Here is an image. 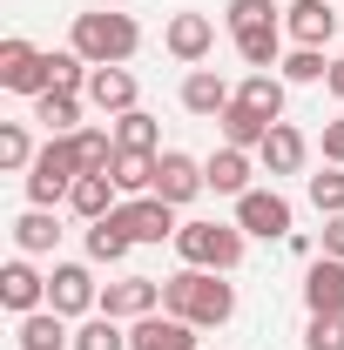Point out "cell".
<instances>
[{
	"label": "cell",
	"instance_id": "cell-1",
	"mask_svg": "<svg viewBox=\"0 0 344 350\" xmlns=\"http://www.w3.org/2000/svg\"><path fill=\"white\" fill-rule=\"evenodd\" d=\"M162 310L196 323V330H223L236 317V283H223L216 269H175L162 283Z\"/></svg>",
	"mask_w": 344,
	"mask_h": 350
},
{
	"label": "cell",
	"instance_id": "cell-2",
	"mask_svg": "<svg viewBox=\"0 0 344 350\" xmlns=\"http://www.w3.org/2000/svg\"><path fill=\"white\" fill-rule=\"evenodd\" d=\"M68 47L82 54L88 68H129L135 47H142V27H135V14H75V34H68Z\"/></svg>",
	"mask_w": 344,
	"mask_h": 350
},
{
	"label": "cell",
	"instance_id": "cell-3",
	"mask_svg": "<svg viewBox=\"0 0 344 350\" xmlns=\"http://www.w3.org/2000/svg\"><path fill=\"white\" fill-rule=\"evenodd\" d=\"M250 250V236L236 229V222H182L175 229V256L182 269H216V276H230L236 262Z\"/></svg>",
	"mask_w": 344,
	"mask_h": 350
},
{
	"label": "cell",
	"instance_id": "cell-4",
	"mask_svg": "<svg viewBox=\"0 0 344 350\" xmlns=\"http://www.w3.org/2000/svg\"><path fill=\"white\" fill-rule=\"evenodd\" d=\"M47 310H61L68 323H75V317H95V310H101L95 269H88V262H54V269H47Z\"/></svg>",
	"mask_w": 344,
	"mask_h": 350
},
{
	"label": "cell",
	"instance_id": "cell-5",
	"mask_svg": "<svg viewBox=\"0 0 344 350\" xmlns=\"http://www.w3.org/2000/svg\"><path fill=\"white\" fill-rule=\"evenodd\" d=\"M0 88H7V94H27V101H34V94H47V54L34 41H21V34H7V41H0Z\"/></svg>",
	"mask_w": 344,
	"mask_h": 350
},
{
	"label": "cell",
	"instance_id": "cell-6",
	"mask_svg": "<svg viewBox=\"0 0 344 350\" xmlns=\"http://www.w3.org/2000/svg\"><path fill=\"white\" fill-rule=\"evenodd\" d=\"M156 310H162V276H115V283H101V317H115V323H142Z\"/></svg>",
	"mask_w": 344,
	"mask_h": 350
},
{
	"label": "cell",
	"instance_id": "cell-7",
	"mask_svg": "<svg viewBox=\"0 0 344 350\" xmlns=\"http://www.w3.org/2000/svg\"><path fill=\"white\" fill-rule=\"evenodd\" d=\"M115 222L129 229V243H175V202H162V196H122V209H115Z\"/></svg>",
	"mask_w": 344,
	"mask_h": 350
},
{
	"label": "cell",
	"instance_id": "cell-8",
	"mask_svg": "<svg viewBox=\"0 0 344 350\" xmlns=\"http://www.w3.org/2000/svg\"><path fill=\"white\" fill-rule=\"evenodd\" d=\"M162 47H169L182 68H203L216 54V21L196 14V7H182V14H169V27H162Z\"/></svg>",
	"mask_w": 344,
	"mask_h": 350
},
{
	"label": "cell",
	"instance_id": "cell-9",
	"mask_svg": "<svg viewBox=\"0 0 344 350\" xmlns=\"http://www.w3.org/2000/svg\"><path fill=\"white\" fill-rule=\"evenodd\" d=\"M203 189H210V175H203L196 155H182V148H162V155H156V196H162V202L189 209Z\"/></svg>",
	"mask_w": 344,
	"mask_h": 350
},
{
	"label": "cell",
	"instance_id": "cell-10",
	"mask_svg": "<svg viewBox=\"0 0 344 350\" xmlns=\"http://www.w3.org/2000/svg\"><path fill=\"white\" fill-rule=\"evenodd\" d=\"M236 229L263 236V243H284L291 236V202L277 189H250V196H236Z\"/></svg>",
	"mask_w": 344,
	"mask_h": 350
},
{
	"label": "cell",
	"instance_id": "cell-11",
	"mask_svg": "<svg viewBox=\"0 0 344 350\" xmlns=\"http://www.w3.org/2000/svg\"><path fill=\"white\" fill-rule=\"evenodd\" d=\"M304 162H310V135L291 129V122H277V129L263 135V148H257V169L277 182V175H304Z\"/></svg>",
	"mask_w": 344,
	"mask_h": 350
},
{
	"label": "cell",
	"instance_id": "cell-12",
	"mask_svg": "<svg viewBox=\"0 0 344 350\" xmlns=\"http://www.w3.org/2000/svg\"><path fill=\"white\" fill-rule=\"evenodd\" d=\"M0 304L14 310V317H34V310H47V276L34 269V256H14L7 269H0Z\"/></svg>",
	"mask_w": 344,
	"mask_h": 350
},
{
	"label": "cell",
	"instance_id": "cell-13",
	"mask_svg": "<svg viewBox=\"0 0 344 350\" xmlns=\"http://www.w3.org/2000/svg\"><path fill=\"white\" fill-rule=\"evenodd\" d=\"M129 350H203V337H196V323H182V317H169V310H156V317L129 323Z\"/></svg>",
	"mask_w": 344,
	"mask_h": 350
},
{
	"label": "cell",
	"instance_id": "cell-14",
	"mask_svg": "<svg viewBox=\"0 0 344 350\" xmlns=\"http://www.w3.org/2000/svg\"><path fill=\"white\" fill-rule=\"evenodd\" d=\"M284 34H291V47H331V34H338L331 0H291L284 7Z\"/></svg>",
	"mask_w": 344,
	"mask_h": 350
},
{
	"label": "cell",
	"instance_id": "cell-15",
	"mask_svg": "<svg viewBox=\"0 0 344 350\" xmlns=\"http://www.w3.org/2000/svg\"><path fill=\"white\" fill-rule=\"evenodd\" d=\"M304 310L310 317H344V262L338 256H317L304 269Z\"/></svg>",
	"mask_w": 344,
	"mask_h": 350
},
{
	"label": "cell",
	"instance_id": "cell-16",
	"mask_svg": "<svg viewBox=\"0 0 344 350\" xmlns=\"http://www.w3.org/2000/svg\"><path fill=\"white\" fill-rule=\"evenodd\" d=\"M203 175H210V189H216V196H230V202H236V196H250V189H257V182H250V175H257V155L223 142L210 162H203Z\"/></svg>",
	"mask_w": 344,
	"mask_h": 350
},
{
	"label": "cell",
	"instance_id": "cell-17",
	"mask_svg": "<svg viewBox=\"0 0 344 350\" xmlns=\"http://www.w3.org/2000/svg\"><path fill=\"white\" fill-rule=\"evenodd\" d=\"M230 101H236V88L223 81L216 68H189V75H182V108H189V115H203V122H216V115H223Z\"/></svg>",
	"mask_w": 344,
	"mask_h": 350
},
{
	"label": "cell",
	"instance_id": "cell-18",
	"mask_svg": "<svg viewBox=\"0 0 344 350\" xmlns=\"http://www.w3.org/2000/svg\"><path fill=\"white\" fill-rule=\"evenodd\" d=\"M135 94H142V88H135L129 68H95V75H88V108H101L108 122H115V115H129Z\"/></svg>",
	"mask_w": 344,
	"mask_h": 350
},
{
	"label": "cell",
	"instance_id": "cell-19",
	"mask_svg": "<svg viewBox=\"0 0 344 350\" xmlns=\"http://www.w3.org/2000/svg\"><path fill=\"white\" fill-rule=\"evenodd\" d=\"M14 337L21 350H75V330L61 310H34V317H14Z\"/></svg>",
	"mask_w": 344,
	"mask_h": 350
},
{
	"label": "cell",
	"instance_id": "cell-20",
	"mask_svg": "<svg viewBox=\"0 0 344 350\" xmlns=\"http://www.w3.org/2000/svg\"><path fill=\"white\" fill-rule=\"evenodd\" d=\"M54 243H61V216L54 209L14 216V256H54Z\"/></svg>",
	"mask_w": 344,
	"mask_h": 350
},
{
	"label": "cell",
	"instance_id": "cell-21",
	"mask_svg": "<svg viewBox=\"0 0 344 350\" xmlns=\"http://www.w3.org/2000/svg\"><path fill=\"white\" fill-rule=\"evenodd\" d=\"M216 129H223V142H230V148H250V155H257L263 135L277 129V122H270V115H257V108H243V101H230V108L216 115Z\"/></svg>",
	"mask_w": 344,
	"mask_h": 350
},
{
	"label": "cell",
	"instance_id": "cell-22",
	"mask_svg": "<svg viewBox=\"0 0 344 350\" xmlns=\"http://www.w3.org/2000/svg\"><path fill=\"white\" fill-rule=\"evenodd\" d=\"M284 75H270V68H250L243 81H236V101L243 108H257V115H270V122H284Z\"/></svg>",
	"mask_w": 344,
	"mask_h": 350
},
{
	"label": "cell",
	"instance_id": "cell-23",
	"mask_svg": "<svg viewBox=\"0 0 344 350\" xmlns=\"http://www.w3.org/2000/svg\"><path fill=\"white\" fill-rule=\"evenodd\" d=\"M115 196H122V189H115L108 175H82V182L68 189V209H75L82 222H101V216H115V209H122Z\"/></svg>",
	"mask_w": 344,
	"mask_h": 350
},
{
	"label": "cell",
	"instance_id": "cell-24",
	"mask_svg": "<svg viewBox=\"0 0 344 350\" xmlns=\"http://www.w3.org/2000/svg\"><path fill=\"white\" fill-rule=\"evenodd\" d=\"M82 101H88V94L47 88V94H34V122H41L47 135H75V129H82Z\"/></svg>",
	"mask_w": 344,
	"mask_h": 350
},
{
	"label": "cell",
	"instance_id": "cell-25",
	"mask_svg": "<svg viewBox=\"0 0 344 350\" xmlns=\"http://www.w3.org/2000/svg\"><path fill=\"white\" fill-rule=\"evenodd\" d=\"M230 41H236V54H243V68H277V61H284V54H291V34H284V21H277V27H243V34H230Z\"/></svg>",
	"mask_w": 344,
	"mask_h": 350
},
{
	"label": "cell",
	"instance_id": "cell-26",
	"mask_svg": "<svg viewBox=\"0 0 344 350\" xmlns=\"http://www.w3.org/2000/svg\"><path fill=\"white\" fill-rule=\"evenodd\" d=\"M108 129H115V148H135V155H162V122H156L149 108H129V115H115Z\"/></svg>",
	"mask_w": 344,
	"mask_h": 350
},
{
	"label": "cell",
	"instance_id": "cell-27",
	"mask_svg": "<svg viewBox=\"0 0 344 350\" xmlns=\"http://www.w3.org/2000/svg\"><path fill=\"white\" fill-rule=\"evenodd\" d=\"M129 229H122V222L115 216H101V222H88V262H101V269H122V262H129Z\"/></svg>",
	"mask_w": 344,
	"mask_h": 350
},
{
	"label": "cell",
	"instance_id": "cell-28",
	"mask_svg": "<svg viewBox=\"0 0 344 350\" xmlns=\"http://www.w3.org/2000/svg\"><path fill=\"white\" fill-rule=\"evenodd\" d=\"M108 182H115L122 196H156V155L115 148V169H108Z\"/></svg>",
	"mask_w": 344,
	"mask_h": 350
},
{
	"label": "cell",
	"instance_id": "cell-29",
	"mask_svg": "<svg viewBox=\"0 0 344 350\" xmlns=\"http://www.w3.org/2000/svg\"><path fill=\"white\" fill-rule=\"evenodd\" d=\"M75 155H82V175H108L115 169V129H75Z\"/></svg>",
	"mask_w": 344,
	"mask_h": 350
},
{
	"label": "cell",
	"instance_id": "cell-30",
	"mask_svg": "<svg viewBox=\"0 0 344 350\" xmlns=\"http://www.w3.org/2000/svg\"><path fill=\"white\" fill-rule=\"evenodd\" d=\"M75 350H129V323H115V317H82V330H75Z\"/></svg>",
	"mask_w": 344,
	"mask_h": 350
},
{
	"label": "cell",
	"instance_id": "cell-31",
	"mask_svg": "<svg viewBox=\"0 0 344 350\" xmlns=\"http://www.w3.org/2000/svg\"><path fill=\"white\" fill-rule=\"evenodd\" d=\"M277 75H284V81H297V88H310V81H324V75H331V54H324V47H291V54L277 61Z\"/></svg>",
	"mask_w": 344,
	"mask_h": 350
},
{
	"label": "cell",
	"instance_id": "cell-32",
	"mask_svg": "<svg viewBox=\"0 0 344 350\" xmlns=\"http://www.w3.org/2000/svg\"><path fill=\"white\" fill-rule=\"evenodd\" d=\"M34 155H41V148H34V135L21 129V122L0 129V169H7V175H27V169H34Z\"/></svg>",
	"mask_w": 344,
	"mask_h": 350
},
{
	"label": "cell",
	"instance_id": "cell-33",
	"mask_svg": "<svg viewBox=\"0 0 344 350\" xmlns=\"http://www.w3.org/2000/svg\"><path fill=\"white\" fill-rule=\"evenodd\" d=\"M88 75H95V68H88L75 47H54V54H47V81H54V88H68V94H88Z\"/></svg>",
	"mask_w": 344,
	"mask_h": 350
},
{
	"label": "cell",
	"instance_id": "cell-34",
	"mask_svg": "<svg viewBox=\"0 0 344 350\" xmlns=\"http://www.w3.org/2000/svg\"><path fill=\"white\" fill-rule=\"evenodd\" d=\"M223 21H230V34H243V27H277L284 7H277V0H230Z\"/></svg>",
	"mask_w": 344,
	"mask_h": 350
},
{
	"label": "cell",
	"instance_id": "cell-35",
	"mask_svg": "<svg viewBox=\"0 0 344 350\" xmlns=\"http://www.w3.org/2000/svg\"><path fill=\"white\" fill-rule=\"evenodd\" d=\"M304 189H310V209H317V216H344V169L324 162V175H310Z\"/></svg>",
	"mask_w": 344,
	"mask_h": 350
},
{
	"label": "cell",
	"instance_id": "cell-36",
	"mask_svg": "<svg viewBox=\"0 0 344 350\" xmlns=\"http://www.w3.org/2000/svg\"><path fill=\"white\" fill-rule=\"evenodd\" d=\"M304 350H344V317H310Z\"/></svg>",
	"mask_w": 344,
	"mask_h": 350
},
{
	"label": "cell",
	"instance_id": "cell-37",
	"mask_svg": "<svg viewBox=\"0 0 344 350\" xmlns=\"http://www.w3.org/2000/svg\"><path fill=\"white\" fill-rule=\"evenodd\" d=\"M317 148H324L331 169H344V122H324V142H317Z\"/></svg>",
	"mask_w": 344,
	"mask_h": 350
},
{
	"label": "cell",
	"instance_id": "cell-38",
	"mask_svg": "<svg viewBox=\"0 0 344 350\" xmlns=\"http://www.w3.org/2000/svg\"><path fill=\"white\" fill-rule=\"evenodd\" d=\"M317 256H338L344 262V216H324V250Z\"/></svg>",
	"mask_w": 344,
	"mask_h": 350
},
{
	"label": "cell",
	"instance_id": "cell-39",
	"mask_svg": "<svg viewBox=\"0 0 344 350\" xmlns=\"http://www.w3.org/2000/svg\"><path fill=\"white\" fill-rule=\"evenodd\" d=\"M324 88H331V101H344V54H331V75H324Z\"/></svg>",
	"mask_w": 344,
	"mask_h": 350
}]
</instances>
